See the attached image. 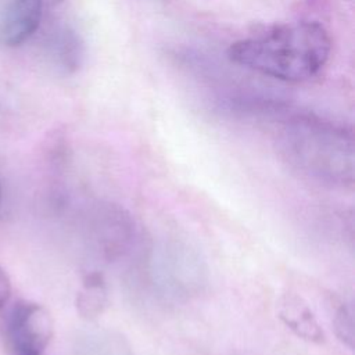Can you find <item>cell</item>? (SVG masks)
<instances>
[{"label":"cell","instance_id":"cell-3","mask_svg":"<svg viewBox=\"0 0 355 355\" xmlns=\"http://www.w3.org/2000/svg\"><path fill=\"white\" fill-rule=\"evenodd\" d=\"M147 275L157 293L171 301L198 297L208 284V265L201 252L180 239H166L148 248Z\"/></svg>","mask_w":355,"mask_h":355},{"label":"cell","instance_id":"cell-12","mask_svg":"<svg viewBox=\"0 0 355 355\" xmlns=\"http://www.w3.org/2000/svg\"><path fill=\"white\" fill-rule=\"evenodd\" d=\"M11 295V280L7 272L0 266V309L8 302Z\"/></svg>","mask_w":355,"mask_h":355},{"label":"cell","instance_id":"cell-4","mask_svg":"<svg viewBox=\"0 0 355 355\" xmlns=\"http://www.w3.org/2000/svg\"><path fill=\"white\" fill-rule=\"evenodd\" d=\"M86 223L89 241L104 262H116L135 247L136 222L121 204L96 201L89 209Z\"/></svg>","mask_w":355,"mask_h":355},{"label":"cell","instance_id":"cell-11","mask_svg":"<svg viewBox=\"0 0 355 355\" xmlns=\"http://www.w3.org/2000/svg\"><path fill=\"white\" fill-rule=\"evenodd\" d=\"M334 313H333V327L336 336L348 347H354V322H352V309L343 301H334Z\"/></svg>","mask_w":355,"mask_h":355},{"label":"cell","instance_id":"cell-2","mask_svg":"<svg viewBox=\"0 0 355 355\" xmlns=\"http://www.w3.org/2000/svg\"><path fill=\"white\" fill-rule=\"evenodd\" d=\"M277 153L304 178L326 187L351 189L354 136L347 128L313 115H295L279 129Z\"/></svg>","mask_w":355,"mask_h":355},{"label":"cell","instance_id":"cell-8","mask_svg":"<svg viewBox=\"0 0 355 355\" xmlns=\"http://www.w3.org/2000/svg\"><path fill=\"white\" fill-rule=\"evenodd\" d=\"M47 53L51 61L67 72L75 71L83 57V43L69 26H57L47 36Z\"/></svg>","mask_w":355,"mask_h":355},{"label":"cell","instance_id":"cell-1","mask_svg":"<svg viewBox=\"0 0 355 355\" xmlns=\"http://www.w3.org/2000/svg\"><path fill=\"white\" fill-rule=\"evenodd\" d=\"M330 50V36L320 24L295 22L237 40L227 55L232 62L261 75L304 82L322 71Z\"/></svg>","mask_w":355,"mask_h":355},{"label":"cell","instance_id":"cell-5","mask_svg":"<svg viewBox=\"0 0 355 355\" xmlns=\"http://www.w3.org/2000/svg\"><path fill=\"white\" fill-rule=\"evenodd\" d=\"M53 336L49 311L32 301H19L4 324V341L11 355H43Z\"/></svg>","mask_w":355,"mask_h":355},{"label":"cell","instance_id":"cell-14","mask_svg":"<svg viewBox=\"0 0 355 355\" xmlns=\"http://www.w3.org/2000/svg\"><path fill=\"white\" fill-rule=\"evenodd\" d=\"M0 201H1V182H0Z\"/></svg>","mask_w":355,"mask_h":355},{"label":"cell","instance_id":"cell-6","mask_svg":"<svg viewBox=\"0 0 355 355\" xmlns=\"http://www.w3.org/2000/svg\"><path fill=\"white\" fill-rule=\"evenodd\" d=\"M44 0H6L0 8V43L6 47L24 44L39 29Z\"/></svg>","mask_w":355,"mask_h":355},{"label":"cell","instance_id":"cell-7","mask_svg":"<svg viewBox=\"0 0 355 355\" xmlns=\"http://www.w3.org/2000/svg\"><path fill=\"white\" fill-rule=\"evenodd\" d=\"M279 318L300 338L316 344L324 343V331L312 309L301 297L286 294L279 302Z\"/></svg>","mask_w":355,"mask_h":355},{"label":"cell","instance_id":"cell-9","mask_svg":"<svg viewBox=\"0 0 355 355\" xmlns=\"http://www.w3.org/2000/svg\"><path fill=\"white\" fill-rule=\"evenodd\" d=\"M107 302L108 291L103 273L98 270L89 272L76 295V309L79 315L85 319L93 320L104 312Z\"/></svg>","mask_w":355,"mask_h":355},{"label":"cell","instance_id":"cell-10","mask_svg":"<svg viewBox=\"0 0 355 355\" xmlns=\"http://www.w3.org/2000/svg\"><path fill=\"white\" fill-rule=\"evenodd\" d=\"M76 355H135V352L121 333L98 329L82 337Z\"/></svg>","mask_w":355,"mask_h":355},{"label":"cell","instance_id":"cell-13","mask_svg":"<svg viewBox=\"0 0 355 355\" xmlns=\"http://www.w3.org/2000/svg\"><path fill=\"white\" fill-rule=\"evenodd\" d=\"M44 1H49L50 4H57V3H60V1H62V0H44Z\"/></svg>","mask_w":355,"mask_h":355}]
</instances>
